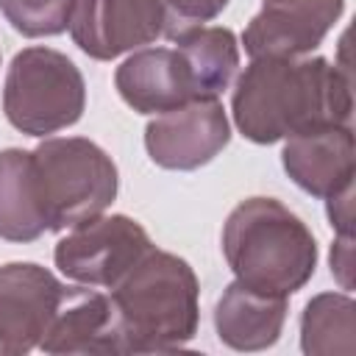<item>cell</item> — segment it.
<instances>
[{
  "instance_id": "5",
  "label": "cell",
  "mask_w": 356,
  "mask_h": 356,
  "mask_svg": "<svg viewBox=\"0 0 356 356\" xmlns=\"http://www.w3.org/2000/svg\"><path fill=\"white\" fill-rule=\"evenodd\" d=\"M86 83L72 58L61 50L22 47L3 81V114L25 136H50L81 120Z\"/></svg>"
},
{
  "instance_id": "13",
  "label": "cell",
  "mask_w": 356,
  "mask_h": 356,
  "mask_svg": "<svg viewBox=\"0 0 356 356\" xmlns=\"http://www.w3.org/2000/svg\"><path fill=\"white\" fill-rule=\"evenodd\" d=\"M114 86L136 114H161L195 97L175 47H139L114 72Z\"/></svg>"
},
{
  "instance_id": "14",
  "label": "cell",
  "mask_w": 356,
  "mask_h": 356,
  "mask_svg": "<svg viewBox=\"0 0 356 356\" xmlns=\"http://www.w3.org/2000/svg\"><path fill=\"white\" fill-rule=\"evenodd\" d=\"M286 298L239 284L236 278L214 303V331L234 350H267L281 339Z\"/></svg>"
},
{
  "instance_id": "9",
  "label": "cell",
  "mask_w": 356,
  "mask_h": 356,
  "mask_svg": "<svg viewBox=\"0 0 356 356\" xmlns=\"http://www.w3.org/2000/svg\"><path fill=\"white\" fill-rule=\"evenodd\" d=\"M342 11L345 0H261L259 14L242 31L245 53L250 58L312 56Z\"/></svg>"
},
{
  "instance_id": "12",
  "label": "cell",
  "mask_w": 356,
  "mask_h": 356,
  "mask_svg": "<svg viewBox=\"0 0 356 356\" xmlns=\"http://www.w3.org/2000/svg\"><path fill=\"white\" fill-rule=\"evenodd\" d=\"M39 350L53 356H111L122 353L117 314L108 292L72 284L67 286L53 323L47 325Z\"/></svg>"
},
{
  "instance_id": "3",
  "label": "cell",
  "mask_w": 356,
  "mask_h": 356,
  "mask_svg": "<svg viewBox=\"0 0 356 356\" xmlns=\"http://www.w3.org/2000/svg\"><path fill=\"white\" fill-rule=\"evenodd\" d=\"M222 256L234 278L270 295H295L317 267L312 228L275 197H245L222 222Z\"/></svg>"
},
{
  "instance_id": "20",
  "label": "cell",
  "mask_w": 356,
  "mask_h": 356,
  "mask_svg": "<svg viewBox=\"0 0 356 356\" xmlns=\"http://www.w3.org/2000/svg\"><path fill=\"white\" fill-rule=\"evenodd\" d=\"M328 261H331V275L339 281V286L345 292L353 289V234H337Z\"/></svg>"
},
{
  "instance_id": "7",
  "label": "cell",
  "mask_w": 356,
  "mask_h": 356,
  "mask_svg": "<svg viewBox=\"0 0 356 356\" xmlns=\"http://www.w3.org/2000/svg\"><path fill=\"white\" fill-rule=\"evenodd\" d=\"M231 142V122L220 97H192L156 114L145 128V150L164 170H200Z\"/></svg>"
},
{
  "instance_id": "15",
  "label": "cell",
  "mask_w": 356,
  "mask_h": 356,
  "mask_svg": "<svg viewBox=\"0 0 356 356\" xmlns=\"http://www.w3.org/2000/svg\"><path fill=\"white\" fill-rule=\"evenodd\" d=\"M47 234L39 197L33 153L22 147L0 150V239L33 242Z\"/></svg>"
},
{
  "instance_id": "10",
  "label": "cell",
  "mask_w": 356,
  "mask_h": 356,
  "mask_svg": "<svg viewBox=\"0 0 356 356\" xmlns=\"http://www.w3.org/2000/svg\"><path fill=\"white\" fill-rule=\"evenodd\" d=\"M164 33L153 0H75L70 17L72 42L97 61L153 44Z\"/></svg>"
},
{
  "instance_id": "6",
  "label": "cell",
  "mask_w": 356,
  "mask_h": 356,
  "mask_svg": "<svg viewBox=\"0 0 356 356\" xmlns=\"http://www.w3.org/2000/svg\"><path fill=\"white\" fill-rule=\"evenodd\" d=\"M150 248L147 231L134 217L103 211L67 228L56 242L53 261L67 281L108 292Z\"/></svg>"
},
{
  "instance_id": "18",
  "label": "cell",
  "mask_w": 356,
  "mask_h": 356,
  "mask_svg": "<svg viewBox=\"0 0 356 356\" xmlns=\"http://www.w3.org/2000/svg\"><path fill=\"white\" fill-rule=\"evenodd\" d=\"M72 8L75 0H0L6 22L28 39L64 33L70 28Z\"/></svg>"
},
{
  "instance_id": "8",
  "label": "cell",
  "mask_w": 356,
  "mask_h": 356,
  "mask_svg": "<svg viewBox=\"0 0 356 356\" xmlns=\"http://www.w3.org/2000/svg\"><path fill=\"white\" fill-rule=\"evenodd\" d=\"M67 284L36 261L0 267V353L22 356L39 348Z\"/></svg>"
},
{
  "instance_id": "19",
  "label": "cell",
  "mask_w": 356,
  "mask_h": 356,
  "mask_svg": "<svg viewBox=\"0 0 356 356\" xmlns=\"http://www.w3.org/2000/svg\"><path fill=\"white\" fill-rule=\"evenodd\" d=\"M153 3L161 14V25H164L161 36L167 39H175L189 28H200L211 22L228 6V0H153Z\"/></svg>"
},
{
  "instance_id": "16",
  "label": "cell",
  "mask_w": 356,
  "mask_h": 356,
  "mask_svg": "<svg viewBox=\"0 0 356 356\" xmlns=\"http://www.w3.org/2000/svg\"><path fill=\"white\" fill-rule=\"evenodd\" d=\"M175 50L186 64L195 97H220L239 70V42L231 28L200 25L178 33Z\"/></svg>"
},
{
  "instance_id": "2",
  "label": "cell",
  "mask_w": 356,
  "mask_h": 356,
  "mask_svg": "<svg viewBox=\"0 0 356 356\" xmlns=\"http://www.w3.org/2000/svg\"><path fill=\"white\" fill-rule=\"evenodd\" d=\"M122 353L186 348L200 323V284L186 259L156 245L108 289Z\"/></svg>"
},
{
  "instance_id": "1",
  "label": "cell",
  "mask_w": 356,
  "mask_h": 356,
  "mask_svg": "<svg viewBox=\"0 0 356 356\" xmlns=\"http://www.w3.org/2000/svg\"><path fill=\"white\" fill-rule=\"evenodd\" d=\"M350 72L323 56H261L231 92L236 131L253 145H275L317 125H350Z\"/></svg>"
},
{
  "instance_id": "21",
  "label": "cell",
  "mask_w": 356,
  "mask_h": 356,
  "mask_svg": "<svg viewBox=\"0 0 356 356\" xmlns=\"http://www.w3.org/2000/svg\"><path fill=\"white\" fill-rule=\"evenodd\" d=\"M328 203V220L337 228V234H353V186L325 197Z\"/></svg>"
},
{
  "instance_id": "11",
  "label": "cell",
  "mask_w": 356,
  "mask_h": 356,
  "mask_svg": "<svg viewBox=\"0 0 356 356\" xmlns=\"http://www.w3.org/2000/svg\"><path fill=\"white\" fill-rule=\"evenodd\" d=\"M284 172L312 197H331L356 178V142L350 125H317L284 139Z\"/></svg>"
},
{
  "instance_id": "17",
  "label": "cell",
  "mask_w": 356,
  "mask_h": 356,
  "mask_svg": "<svg viewBox=\"0 0 356 356\" xmlns=\"http://www.w3.org/2000/svg\"><path fill=\"white\" fill-rule=\"evenodd\" d=\"M356 303L348 292H320L300 314V350L306 356H350L356 348Z\"/></svg>"
},
{
  "instance_id": "4",
  "label": "cell",
  "mask_w": 356,
  "mask_h": 356,
  "mask_svg": "<svg viewBox=\"0 0 356 356\" xmlns=\"http://www.w3.org/2000/svg\"><path fill=\"white\" fill-rule=\"evenodd\" d=\"M47 231H67L103 214L120 189L114 159L86 136H44L33 150Z\"/></svg>"
}]
</instances>
